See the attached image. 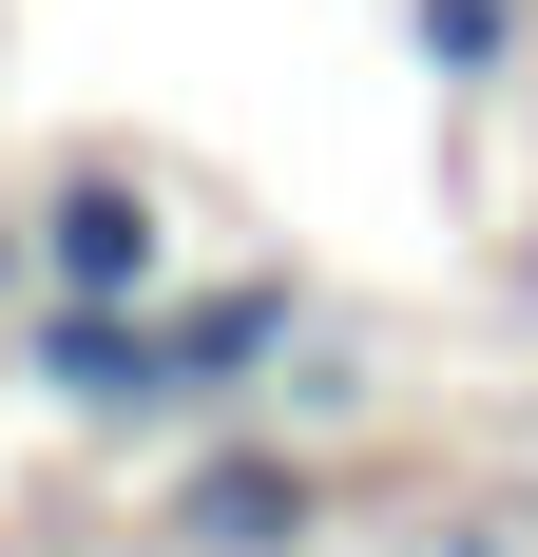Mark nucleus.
I'll use <instances>...</instances> for the list:
<instances>
[{
  "label": "nucleus",
  "mask_w": 538,
  "mask_h": 557,
  "mask_svg": "<svg viewBox=\"0 0 538 557\" xmlns=\"http://www.w3.org/2000/svg\"><path fill=\"white\" fill-rule=\"evenodd\" d=\"M173 270V212L135 154H58L39 173V308H155Z\"/></svg>",
  "instance_id": "1"
},
{
  "label": "nucleus",
  "mask_w": 538,
  "mask_h": 557,
  "mask_svg": "<svg viewBox=\"0 0 538 557\" xmlns=\"http://www.w3.org/2000/svg\"><path fill=\"white\" fill-rule=\"evenodd\" d=\"M308 327V288L289 270H250V288H212V308H155V404H193V423H231V404L269 385V346Z\"/></svg>",
  "instance_id": "2"
},
{
  "label": "nucleus",
  "mask_w": 538,
  "mask_h": 557,
  "mask_svg": "<svg viewBox=\"0 0 538 557\" xmlns=\"http://www.w3.org/2000/svg\"><path fill=\"white\" fill-rule=\"evenodd\" d=\"M308 519H327V481L269 461V443H212L173 481V557H308Z\"/></svg>",
  "instance_id": "3"
},
{
  "label": "nucleus",
  "mask_w": 538,
  "mask_h": 557,
  "mask_svg": "<svg viewBox=\"0 0 538 557\" xmlns=\"http://www.w3.org/2000/svg\"><path fill=\"white\" fill-rule=\"evenodd\" d=\"M39 385L97 404V423H135L155 404V308H39Z\"/></svg>",
  "instance_id": "4"
},
{
  "label": "nucleus",
  "mask_w": 538,
  "mask_h": 557,
  "mask_svg": "<svg viewBox=\"0 0 538 557\" xmlns=\"http://www.w3.org/2000/svg\"><path fill=\"white\" fill-rule=\"evenodd\" d=\"M404 20H424V58L462 77V97H500V77L538 58V0H404Z\"/></svg>",
  "instance_id": "5"
}]
</instances>
